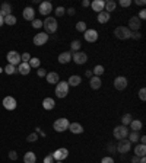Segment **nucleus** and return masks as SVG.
<instances>
[{"instance_id":"f257e3e1","label":"nucleus","mask_w":146,"mask_h":163,"mask_svg":"<svg viewBox=\"0 0 146 163\" xmlns=\"http://www.w3.org/2000/svg\"><path fill=\"white\" fill-rule=\"evenodd\" d=\"M43 28H44V31H45V34H48V35L54 34L58 28V24H57V20H56V18H53V16H47L43 22Z\"/></svg>"},{"instance_id":"f03ea898","label":"nucleus","mask_w":146,"mask_h":163,"mask_svg":"<svg viewBox=\"0 0 146 163\" xmlns=\"http://www.w3.org/2000/svg\"><path fill=\"white\" fill-rule=\"evenodd\" d=\"M69 89H70V86L67 85V82H58L56 85V96L63 99L69 95Z\"/></svg>"},{"instance_id":"7ed1b4c3","label":"nucleus","mask_w":146,"mask_h":163,"mask_svg":"<svg viewBox=\"0 0 146 163\" xmlns=\"http://www.w3.org/2000/svg\"><path fill=\"white\" fill-rule=\"evenodd\" d=\"M114 35L118 39H129L131 38V31L127 26H117L114 29Z\"/></svg>"},{"instance_id":"20e7f679","label":"nucleus","mask_w":146,"mask_h":163,"mask_svg":"<svg viewBox=\"0 0 146 163\" xmlns=\"http://www.w3.org/2000/svg\"><path fill=\"white\" fill-rule=\"evenodd\" d=\"M112 135H114V139H117V140H124V139H127V135H129V128L124 127V125H117V127H114Z\"/></svg>"},{"instance_id":"39448f33","label":"nucleus","mask_w":146,"mask_h":163,"mask_svg":"<svg viewBox=\"0 0 146 163\" xmlns=\"http://www.w3.org/2000/svg\"><path fill=\"white\" fill-rule=\"evenodd\" d=\"M69 125H70V122H69L67 118H58V120L54 121L53 128L56 130L57 133H63V131L69 130Z\"/></svg>"},{"instance_id":"423d86ee","label":"nucleus","mask_w":146,"mask_h":163,"mask_svg":"<svg viewBox=\"0 0 146 163\" xmlns=\"http://www.w3.org/2000/svg\"><path fill=\"white\" fill-rule=\"evenodd\" d=\"M116 149H117V152L118 153H121V154H127L129 152H130V149H131V143L129 141V140H120L118 141V144L116 146Z\"/></svg>"},{"instance_id":"0eeeda50","label":"nucleus","mask_w":146,"mask_h":163,"mask_svg":"<svg viewBox=\"0 0 146 163\" xmlns=\"http://www.w3.org/2000/svg\"><path fill=\"white\" fill-rule=\"evenodd\" d=\"M51 156H53L54 162H63L64 159H67L69 156V150L64 149V147H62V149H57L54 153H51Z\"/></svg>"},{"instance_id":"6e6552de","label":"nucleus","mask_w":146,"mask_h":163,"mask_svg":"<svg viewBox=\"0 0 146 163\" xmlns=\"http://www.w3.org/2000/svg\"><path fill=\"white\" fill-rule=\"evenodd\" d=\"M50 39V35L45 34V32H38L37 35H34V39H32V42L35 44V45H38V47H41V45H44V44H47Z\"/></svg>"},{"instance_id":"1a4fd4ad","label":"nucleus","mask_w":146,"mask_h":163,"mask_svg":"<svg viewBox=\"0 0 146 163\" xmlns=\"http://www.w3.org/2000/svg\"><path fill=\"white\" fill-rule=\"evenodd\" d=\"M6 58H7V64H12V66L21 64V54L18 51H9L6 54Z\"/></svg>"},{"instance_id":"9d476101","label":"nucleus","mask_w":146,"mask_h":163,"mask_svg":"<svg viewBox=\"0 0 146 163\" xmlns=\"http://www.w3.org/2000/svg\"><path fill=\"white\" fill-rule=\"evenodd\" d=\"M72 60L78 66H82V64H85V63L88 61V55L83 51H78V53H72Z\"/></svg>"},{"instance_id":"9b49d317","label":"nucleus","mask_w":146,"mask_h":163,"mask_svg":"<svg viewBox=\"0 0 146 163\" xmlns=\"http://www.w3.org/2000/svg\"><path fill=\"white\" fill-rule=\"evenodd\" d=\"M2 105H3V108L7 111H13L16 109V99H15L13 96H6L5 99H3V102H2Z\"/></svg>"},{"instance_id":"f8f14e48","label":"nucleus","mask_w":146,"mask_h":163,"mask_svg":"<svg viewBox=\"0 0 146 163\" xmlns=\"http://www.w3.org/2000/svg\"><path fill=\"white\" fill-rule=\"evenodd\" d=\"M127 85H129V82H127V79L124 76H117L114 79V87L117 90H124L127 87Z\"/></svg>"},{"instance_id":"ddd939ff","label":"nucleus","mask_w":146,"mask_h":163,"mask_svg":"<svg viewBox=\"0 0 146 163\" xmlns=\"http://www.w3.org/2000/svg\"><path fill=\"white\" fill-rule=\"evenodd\" d=\"M140 26H142V20L137 18V16H131L130 19H129V26L127 28L130 29V31H139L140 29Z\"/></svg>"},{"instance_id":"4468645a","label":"nucleus","mask_w":146,"mask_h":163,"mask_svg":"<svg viewBox=\"0 0 146 163\" xmlns=\"http://www.w3.org/2000/svg\"><path fill=\"white\" fill-rule=\"evenodd\" d=\"M83 34H85L83 38H85V41H88V42H95L98 39V32L95 29H86Z\"/></svg>"},{"instance_id":"2eb2a0df","label":"nucleus","mask_w":146,"mask_h":163,"mask_svg":"<svg viewBox=\"0 0 146 163\" xmlns=\"http://www.w3.org/2000/svg\"><path fill=\"white\" fill-rule=\"evenodd\" d=\"M38 12L41 15H50L51 12H53V5L50 3V2H43V3H39V9H38Z\"/></svg>"},{"instance_id":"dca6fc26","label":"nucleus","mask_w":146,"mask_h":163,"mask_svg":"<svg viewBox=\"0 0 146 163\" xmlns=\"http://www.w3.org/2000/svg\"><path fill=\"white\" fill-rule=\"evenodd\" d=\"M22 16H24V19L25 20H32L35 19V10L31 7V6H28V7H25L24 12H22Z\"/></svg>"},{"instance_id":"f3484780","label":"nucleus","mask_w":146,"mask_h":163,"mask_svg":"<svg viewBox=\"0 0 146 163\" xmlns=\"http://www.w3.org/2000/svg\"><path fill=\"white\" fill-rule=\"evenodd\" d=\"M89 86H91V89H94V90H98V89H99V87L102 86L101 77L92 76L91 79H89Z\"/></svg>"},{"instance_id":"a211bd4d","label":"nucleus","mask_w":146,"mask_h":163,"mask_svg":"<svg viewBox=\"0 0 146 163\" xmlns=\"http://www.w3.org/2000/svg\"><path fill=\"white\" fill-rule=\"evenodd\" d=\"M91 7H92L94 12H102L104 10V7H105V2L104 0H94L92 3H91Z\"/></svg>"},{"instance_id":"6ab92c4d","label":"nucleus","mask_w":146,"mask_h":163,"mask_svg":"<svg viewBox=\"0 0 146 163\" xmlns=\"http://www.w3.org/2000/svg\"><path fill=\"white\" fill-rule=\"evenodd\" d=\"M45 79H47V82H48L50 85H57L58 82H60V76H58V73H56V72L47 73Z\"/></svg>"},{"instance_id":"aec40b11","label":"nucleus","mask_w":146,"mask_h":163,"mask_svg":"<svg viewBox=\"0 0 146 163\" xmlns=\"http://www.w3.org/2000/svg\"><path fill=\"white\" fill-rule=\"evenodd\" d=\"M57 60L60 64H67V63L72 61V53H70V51H64V53H62L58 55Z\"/></svg>"},{"instance_id":"412c9836","label":"nucleus","mask_w":146,"mask_h":163,"mask_svg":"<svg viewBox=\"0 0 146 163\" xmlns=\"http://www.w3.org/2000/svg\"><path fill=\"white\" fill-rule=\"evenodd\" d=\"M69 130H70V133H73V134H82L83 133V127L79 122H70Z\"/></svg>"},{"instance_id":"4be33fe9","label":"nucleus","mask_w":146,"mask_h":163,"mask_svg":"<svg viewBox=\"0 0 146 163\" xmlns=\"http://www.w3.org/2000/svg\"><path fill=\"white\" fill-rule=\"evenodd\" d=\"M54 106H56V102H54L53 98H44L43 101V108L45 111H51L54 109Z\"/></svg>"},{"instance_id":"5701e85b","label":"nucleus","mask_w":146,"mask_h":163,"mask_svg":"<svg viewBox=\"0 0 146 163\" xmlns=\"http://www.w3.org/2000/svg\"><path fill=\"white\" fill-rule=\"evenodd\" d=\"M16 72L21 73L22 76H26V74H29V72H31V66H29L28 63H21L19 67L16 68Z\"/></svg>"},{"instance_id":"b1692460","label":"nucleus","mask_w":146,"mask_h":163,"mask_svg":"<svg viewBox=\"0 0 146 163\" xmlns=\"http://www.w3.org/2000/svg\"><path fill=\"white\" fill-rule=\"evenodd\" d=\"M135 156H137V157L146 156V144H136V147H135Z\"/></svg>"},{"instance_id":"393cba45","label":"nucleus","mask_w":146,"mask_h":163,"mask_svg":"<svg viewBox=\"0 0 146 163\" xmlns=\"http://www.w3.org/2000/svg\"><path fill=\"white\" fill-rule=\"evenodd\" d=\"M80 82H82V77L78 76V74H73V76L69 77V80H67V85L69 86H73V87H76L80 85Z\"/></svg>"},{"instance_id":"a878e982","label":"nucleus","mask_w":146,"mask_h":163,"mask_svg":"<svg viewBox=\"0 0 146 163\" xmlns=\"http://www.w3.org/2000/svg\"><path fill=\"white\" fill-rule=\"evenodd\" d=\"M10 12H12V6L9 5V3H2L0 5V16H7V15H10Z\"/></svg>"},{"instance_id":"bb28decb","label":"nucleus","mask_w":146,"mask_h":163,"mask_svg":"<svg viewBox=\"0 0 146 163\" xmlns=\"http://www.w3.org/2000/svg\"><path fill=\"white\" fill-rule=\"evenodd\" d=\"M110 18H111V15L110 13H107V12H105V10H102V12H99V13H98V22H99V24H107L108 20H110Z\"/></svg>"},{"instance_id":"cd10ccee","label":"nucleus","mask_w":146,"mask_h":163,"mask_svg":"<svg viewBox=\"0 0 146 163\" xmlns=\"http://www.w3.org/2000/svg\"><path fill=\"white\" fill-rule=\"evenodd\" d=\"M37 162V156L34 152H26L24 156V163H35Z\"/></svg>"},{"instance_id":"c85d7f7f","label":"nucleus","mask_w":146,"mask_h":163,"mask_svg":"<svg viewBox=\"0 0 146 163\" xmlns=\"http://www.w3.org/2000/svg\"><path fill=\"white\" fill-rule=\"evenodd\" d=\"M127 139H129L130 143H136L137 144V141H139V139H140V134H139V131H129Z\"/></svg>"},{"instance_id":"c756f323","label":"nucleus","mask_w":146,"mask_h":163,"mask_svg":"<svg viewBox=\"0 0 146 163\" xmlns=\"http://www.w3.org/2000/svg\"><path fill=\"white\" fill-rule=\"evenodd\" d=\"M116 7H117L116 2H114V0H108V2H105V7H104V9H105V12H107V13L111 15V12H114V10H116Z\"/></svg>"},{"instance_id":"7c9ffc66","label":"nucleus","mask_w":146,"mask_h":163,"mask_svg":"<svg viewBox=\"0 0 146 163\" xmlns=\"http://www.w3.org/2000/svg\"><path fill=\"white\" fill-rule=\"evenodd\" d=\"M142 127H143V124H142V121H139V120H133L130 122L131 131H140Z\"/></svg>"},{"instance_id":"2f4dec72","label":"nucleus","mask_w":146,"mask_h":163,"mask_svg":"<svg viewBox=\"0 0 146 163\" xmlns=\"http://www.w3.org/2000/svg\"><path fill=\"white\" fill-rule=\"evenodd\" d=\"M80 47H82V44H80V41H79V39H73L72 42H70V48H72L73 53H78V51H80Z\"/></svg>"},{"instance_id":"473e14b6","label":"nucleus","mask_w":146,"mask_h":163,"mask_svg":"<svg viewBox=\"0 0 146 163\" xmlns=\"http://www.w3.org/2000/svg\"><path fill=\"white\" fill-rule=\"evenodd\" d=\"M3 22H5L6 25H9V26H13V25L16 24V18H15L13 15L10 13V15H7V16H5V18H3Z\"/></svg>"},{"instance_id":"72a5a7b5","label":"nucleus","mask_w":146,"mask_h":163,"mask_svg":"<svg viewBox=\"0 0 146 163\" xmlns=\"http://www.w3.org/2000/svg\"><path fill=\"white\" fill-rule=\"evenodd\" d=\"M131 121H133V118H131L130 114H124L121 117V125H124V127H129Z\"/></svg>"},{"instance_id":"f704fd0d","label":"nucleus","mask_w":146,"mask_h":163,"mask_svg":"<svg viewBox=\"0 0 146 163\" xmlns=\"http://www.w3.org/2000/svg\"><path fill=\"white\" fill-rule=\"evenodd\" d=\"M92 73L95 74L97 77H101L102 74H104V66H101V64H98V66H95L92 70Z\"/></svg>"},{"instance_id":"c9c22d12","label":"nucleus","mask_w":146,"mask_h":163,"mask_svg":"<svg viewBox=\"0 0 146 163\" xmlns=\"http://www.w3.org/2000/svg\"><path fill=\"white\" fill-rule=\"evenodd\" d=\"M28 64L31 66V68H32V67H34V68H39L41 61H39V58H37V57H31V60H29Z\"/></svg>"},{"instance_id":"e433bc0d","label":"nucleus","mask_w":146,"mask_h":163,"mask_svg":"<svg viewBox=\"0 0 146 163\" xmlns=\"http://www.w3.org/2000/svg\"><path fill=\"white\" fill-rule=\"evenodd\" d=\"M3 72H5L6 74H15V73H16V67L12 66V64H7V66L3 68Z\"/></svg>"},{"instance_id":"4c0bfd02","label":"nucleus","mask_w":146,"mask_h":163,"mask_svg":"<svg viewBox=\"0 0 146 163\" xmlns=\"http://www.w3.org/2000/svg\"><path fill=\"white\" fill-rule=\"evenodd\" d=\"M86 24L83 22V20H79L78 24H76V31H79V32H85L86 31Z\"/></svg>"},{"instance_id":"58836bf2","label":"nucleus","mask_w":146,"mask_h":163,"mask_svg":"<svg viewBox=\"0 0 146 163\" xmlns=\"http://www.w3.org/2000/svg\"><path fill=\"white\" fill-rule=\"evenodd\" d=\"M64 13H66V9H64L63 6H58V7H56V16H57V18H62Z\"/></svg>"},{"instance_id":"ea45409f","label":"nucleus","mask_w":146,"mask_h":163,"mask_svg":"<svg viewBox=\"0 0 146 163\" xmlns=\"http://www.w3.org/2000/svg\"><path fill=\"white\" fill-rule=\"evenodd\" d=\"M37 140H38V134H37V133H32V134H29L28 137H26V141H29V143H34Z\"/></svg>"},{"instance_id":"a19ab883","label":"nucleus","mask_w":146,"mask_h":163,"mask_svg":"<svg viewBox=\"0 0 146 163\" xmlns=\"http://www.w3.org/2000/svg\"><path fill=\"white\" fill-rule=\"evenodd\" d=\"M29 60H31V54L29 53H24L21 55V63H29Z\"/></svg>"},{"instance_id":"79ce46f5","label":"nucleus","mask_w":146,"mask_h":163,"mask_svg":"<svg viewBox=\"0 0 146 163\" xmlns=\"http://www.w3.org/2000/svg\"><path fill=\"white\" fill-rule=\"evenodd\" d=\"M32 28H35V29L43 28V20H39V19H34V20H32Z\"/></svg>"},{"instance_id":"37998d69","label":"nucleus","mask_w":146,"mask_h":163,"mask_svg":"<svg viewBox=\"0 0 146 163\" xmlns=\"http://www.w3.org/2000/svg\"><path fill=\"white\" fill-rule=\"evenodd\" d=\"M139 98H140V101H146V89L145 87H142L140 90H139Z\"/></svg>"},{"instance_id":"c03bdc74","label":"nucleus","mask_w":146,"mask_h":163,"mask_svg":"<svg viewBox=\"0 0 146 163\" xmlns=\"http://www.w3.org/2000/svg\"><path fill=\"white\" fill-rule=\"evenodd\" d=\"M43 163H54L53 156H51V154H47V156L43 159Z\"/></svg>"},{"instance_id":"a18cd8bd","label":"nucleus","mask_w":146,"mask_h":163,"mask_svg":"<svg viewBox=\"0 0 146 163\" xmlns=\"http://www.w3.org/2000/svg\"><path fill=\"white\" fill-rule=\"evenodd\" d=\"M101 163H114V159L111 156H105V157L101 159Z\"/></svg>"},{"instance_id":"49530a36","label":"nucleus","mask_w":146,"mask_h":163,"mask_svg":"<svg viewBox=\"0 0 146 163\" xmlns=\"http://www.w3.org/2000/svg\"><path fill=\"white\" fill-rule=\"evenodd\" d=\"M131 5V0H120V6L121 7H129Z\"/></svg>"},{"instance_id":"de8ad7c7","label":"nucleus","mask_w":146,"mask_h":163,"mask_svg":"<svg viewBox=\"0 0 146 163\" xmlns=\"http://www.w3.org/2000/svg\"><path fill=\"white\" fill-rule=\"evenodd\" d=\"M9 159L10 160H16V159H18V153H16L15 150H10L9 152Z\"/></svg>"},{"instance_id":"09e8293b","label":"nucleus","mask_w":146,"mask_h":163,"mask_svg":"<svg viewBox=\"0 0 146 163\" xmlns=\"http://www.w3.org/2000/svg\"><path fill=\"white\" fill-rule=\"evenodd\" d=\"M137 18H139L140 20H145V19H146V10L142 9L140 12H139V16H137Z\"/></svg>"},{"instance_id":"8fccbe9b","label":"nucleus","mask_w":146,"mask_h":163,"mask_svg":"<svg viewBox=\"0 0 146 163\" xmlns=\"http://www.w3.org/2000/svg\"><path fill=\"white\" fill-rule=\"evenodd\" d=\"M131 38H133V39H140L142 38V34L139 32V31H136V32H131Z\"/></svg>"},{"instance_id":"3c124183","label":"nucleus","mask_w":146,"mask_h":163,"mask_svg":"<svg viewBox=\"0 0 146 163\" xmlns=\"http://www.w3.org/2000/svg\"><path fill=\"white\" fill-rule=\"evenodd\" d=\"M37 74H38V77H44V76H47V72H45L44 68H38Z\"/></svg>"},{"instance_id":"603ef678","label":"nucleus","mask_w":146,"mask_h":163,"mask_svg":"<svg viewBox=\"0 0 146 163\" xmlns=\"http://www.w3.org/2000/svg\"><path fill=\"white\" fill-rule=\"evenodd\" d=\"M75 13H76L75 7H69V9H67V15H69V16H75Z\"/></svg>"},{"instance_id":"864d4df0","label":"nucleus","mask_w":146,"mask_h":163,"mask_svg":"<svg viewBox=\"0 0 146 163\" xmlns=\"http://www.w3.org/2000/svg\"><path fill=\"white\" fill-rule=\"evenodd\" d=\"M135 3H136L137 6H145V5H146V2H145V0H136Z\"/></svg>"},{"instance_id":"5fc2aeb1","label":"nucleus","mask_w":146,"mask_h":163,"mask_svg":"<svg viewBox=\"0 0 146 163\" xmlns=\"http://www.w3.org/2000/svg\"><path fill=\"white\" fill-rule=\"evenodd\" d=\"M107 150L111 153V152H114L116 150V146H112V144H108V147H107Z\"/></svg>"},{"instance_id":"6e6d98bb","label":"nucleus","mask_w":146,"mask_h":163,"mask_svg":"<svg viewBox=\"0 0 146 163\" xmlns=\"http://www.w3.org/2000/svg\"><path fill=\"white\" fill-rule=\"evenodd\" d=\"M82 6H83V7H88V6H91V2H89V0H83V2H82Z\"/></svg>"},{"instance_id":"4d7b16f0","label":"nucleus","mask_w":146,"mask_h":163,"mask_svg":"<svg viewBox=\"0 0 146 163\" xmlns=\"http://www.w3.org/2000/svg\"><path fill=\"white\" fill-rule=\"evenodd\" d=\"M92 74H94V73H92V70H86V72H85V76H86V77H89V79L92 77Z\"/></svg>"},{"instance_id":"13d9d810","label":"nucleus","mask_w":146,"mask_h":163,"mask_svg":"<svg viewBox=\"0 0 146 163\" xmlns=\"http://www.w3.org/2000/svg\"><path fill=\"white\" fill-rule=\"evenodd\" d=\"M139 141H140V144H146V135H140Z\"/></svg>"},{"instance_id":"bf43d9fd","label":"nucleus","mask_w":146,"mask_h":163,"mask_svg":"<svg viewBox=\"0 0 146 163\" xmlns=\"http://www.w3.org/2000/svg\"><path fill=\"white\" fill-rule=\"evenodd\" d=\"M139 159H140V157H137V156H133V157H131V163H139Z\"/></svg>"},{"instance_id":"052dcab7","label":"nucleus","mask_w":146,"mask_h":163,"mask_svg":"<svg viewBox=\"0 0 146 163\" xmlns=\"http://www.w3.org/2000/svg\"><path fill=\"white\" fill-rule=\"evenodd\" d=\"M139 163H146V157H145V156L139 159Z\"/></svg>"},{"instance_id":"680f3d73","label":"nucleus","mask_w":146,"mask_h":163,"mask_svg":"<svg viewBox=\"0 0 146 163\" xmlns=\"http://www.w3.org/2000/svg\"><path fill=\"white\" fill-rule=\"evenodd\" d=\"M5 25V22H3V16H0V26H3Z\"/></svg>"},{"instance_id":"e2e57ef3","label":"nucleus","mask_w":146,"mask_h":163,"mask_svg":"<svg viewBox=\"0 0 146 163\" xmlns=\"http://www.w3.org/2000/svg\"><path fill=\"white\" fill-rule=\"evenodd\" d=\"M2 72H3V68H2V67H0V73H2Z\"/></svg>"},{"instance_id":"0e129e2a","label":"nucleus","mask_w":146,"mask_h":163,"mask_svg":"<svg viewBox=\"0 0 146 163\" xmlns=\"http://www.w3.org/2000/svg\"><path fill=\"white\" fill-rule=\"evenodd\" d=\"M54 163H63V162H54Z\"/></svg>"}]
</instances>
